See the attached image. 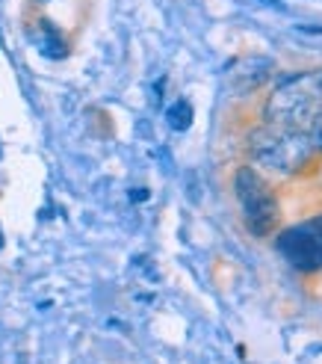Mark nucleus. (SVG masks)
Listing matches in <instances>:
<instances>
[{
	"mask_svg": "<svg viewBox=\"0 0 322 364\" xmlns=\"http://www.w3.org/2000/svg\"><path fill=\"white\" fill-rule=\"evenodd\" d=\"M305 133H308V140H310V145H314V149H322V113L314 116V119L308 122Z\"/></svg>",
	"mask_w": 322,
	"mask_h": 364,
	"instance_id": "obj_6",
	"label": "nucleus"
},
{
	"mask_svg": "<svg viewBox=\"0 0 322 364\" xmlns=\"http://www.w3.org/2000/svg\"><path fill=\"white\" fill-rule=\"evenodd\" d=\"M130 199H133V202H145V199H148V190H145V186H133V190H130Z\"/></svg>",
	"mask_w": 322,
	"mask_h": 364,
	"instance_id": "obj_7",
	"label": "nucleus"
},
{
	"mask_svg": "<svg viewBox=\"0 0 322 364\" xmlns=\"http://www.w3.org/2000/svg\"><path fill=\"white\" fill-rule=\"evenodd\" d=\"M165 119H169V127H174V131H189V125L195 119L192 104L189 101H174L169 110H165Z\"/></svg>",
	"mask_w": 322,
	"mask_h": 364,
	"instance_id": "obj_5",
	"label": "nucleus"
},
{
	"mask_svg": "<svg viewBox=\"0 0 322 364\" xmlns=\"http://www.w3.org/2000/svg\"><path fill=\"white\" fill-rule=\"evenodd\" d=\"M233 193H237V202L242 208V216H246L249 231L255 237H269L278 228V220H281L278 199L272 195L269 184L251 166H242L233 175Z\"/></svg>",
	"mask_w": 322,
	"mask_h": 364,
	"instance_id": "obj_3",
	"label": "nucleus"
},
{
	"mask_svg": "<svg viewBox=\"0 0 322 364\" xmlns=\"http://www.w3.org/2000/svg\"><path fill=\"white\" fill-rule=\"evenodd\" d=\"M249 151L251 157L272 172H299L310 160L314 145L301 127H284V125H260L249 133Z\"/></svg>",
	"mask_w": 322,
	"mask_h": 364,
	"instance_id": "obj_2",
	"label": "nucleus"
},
{
	"mask_svg": "<svg viewBox=\"0 0 322 364\" xmlns=\"http://www.w3.org/2000/svg\"><path fill=\"white\" fill-rule=\"evenodd\" d=\"M278 252L296 267L299 272H317L322 270V216L292 228L281 231Z\"/></svg>",
	"mask_w": 322,
	"mask_h": 364,
	"instance_id": "obj_4",
	"label": "nucleus"
},
{
	"mask_svg": "<svg viewBox=\"0 0 322 364\" xmlns=\"http://www.w3.org/2000/svg\"><path fill=\"white\" fill-rule=\"evenodd\" d=\"M0 246H3V234H0Z\"/></svg>",
	"mask_w": 322,
	"mask_h": 364,
	"instance_id": "obj_8",
	"label": "nucleus"
},
{
	"mask_svg": "<svg viewBox=\"0 0 322 364\" xmlns=\"http://www.w3.org/2000/svg\"><path fill=\"white\" fill-rule=\"evenodd\" d=\"M322 113V68L292 74L281 81L272 95L266 98L263 116L269 125H284V127H301Z\"/></svg>",
	"mask_w": 322,
	"mask_h": 364,
	"instance_id": "obj_1",
	"label": "nucleus"
}]
</instances>
